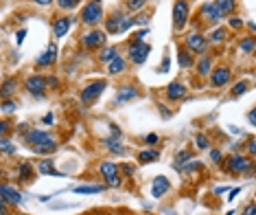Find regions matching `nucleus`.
<instances>
[{
    "label": "nucleus",
    "mask_w": 256,
    "mask_h": 215,
    "mask_svg": "<svg viewBox=\"0 0 256 215\" xmlns=\"http://www.w3.org/2000/svg\"><path fill=\"white\" fill-rule=\"evenodd\" d=\"M177 64H180V68L186 70V68H191V66H195V59L186 48H180V51H177Z\"/></svg>",
    "instance_id": "obj_25"
},
{
    "label": "nucleus",
    "mask_w": 256,
    "mask_h": 215,
    "mask_svg": "<svg viewBox=\"0 0 256 215\" xmlns=\"http://www.w3.org/2000/svg\"><path fill=\"white\" fill-rule=\"evenodd\" d=\"M105 88H108V81H105V79L90 81V84H86V86L81 88V92H79V101L83 103V106H90V103H94L99 97L103 95Z\"/></svg>",
    "instance_id": "obj_2"
},
{
    "label": "nucleus",
    "mask_w": 256,
    "mask_h": 215,
    "mask_svg": "<svg viewBox=\"0 0 256 215\" xmlns=\"http://www.w3.org/2000/svg\"><path fill=\"white\" fill-rule=\"evenodd\" d=\"M252 158L250 156H243V154H235L230 156V161L226 163V169L230 174H250L252 172Z\"/></svg>",
    "instance_id": "obj_8"
},
{
    "label": "nucleus",
    "mask_w": 256,
    "mask_h": 215,
    "mask_svg": "<svg viewBox=\"0 0 256 215\" xmlns=\"http://www.w3.org/2000/svg\"><path fill=\"white\" fill-rule=\"evenodd\" d=\"M186 90L188 88L182 84V81H171L169 86H166V99H171V101H180V99L186 97Z\"/></svg>",
    "instance_id": "obj_17"
},
{
    "label": "nucleus",
    "mask_w": 256,
    "mask_h": 215,
    "mask_svg": "<svg viewBox=\"0 0 256 215\" xmlns=\"http://www.w3.org/2000/svg\"><path fill=\"white\" fill-rule=\"evenodd\" d=\"M4 110V112H15V110H18V103L13 101V99H4L2 101V106H0Z\"/></svg>",
    "instance_id": "obj_39"
},
{
    "label": "nucleus",
    "mask_w": 256,
    "mask_h": 215,
    "mask_svg": "<svg viewBox=\"0 0 256 215\" xmlns=\"http://www.w3.org/2000/svg\"><path fill=\"white\" fill-rule=\"evenodd\" d=\"M210 161L219 163V161H221V152H219V150H210Z\"/></svg>",
    "instance_id": "obj_50"
},
{
    "label": "nucleus",
    "mask_w": 256,
    "mask_h": 215,
    "mask_svg": "<svg viewBox=\"0 0 256 215\" xmlns=\"http://www.w3.org/2000/svg\"><path fill=\"white\" fill-rule=\"evenodd\" d=\"M248 88H250L248 81H239V84L232 86V97H241V95H246Z\"/></svg>",
    "instance_id": "obj_36"
},
{
    "label": "nucleus",
    "mask_w": 256,
    "mask_h": 215,
    "mask_svg": "<svg viewBox=\"0 0 256 215\" xmlns=\"http://www.w3.org/2000/svg\"><path fill=\"white\" fill-rule=\"evenodd\" d=\"M199 15H202L204 22H208L210 26H217L221 22V15H219V11L215 9L213 2H204L202 9H199Z\"/></svg>",
    "instance_id": "obj_15"
},
{
    "label": "nucleus",
    "mask_w": 256,
    "mask_h": 215,
    "mask_svg": "<svg viewBox=\"0 0 256 215\" xmlns=\"http://www.w3.org/2000/svg\"><path fill=\"white\" fill-rule=\"evenodd\" d=\"M37 169H40V174H44V176H64L59 169H55L53 167V161H48V158H44V161H40V165H37Z\"/></svg>",
    "instance_id": "obj_27"
},
{
    "label": "nucleus",
    "mask_w": 256,
    "mask_h": 215,
    "mask_svg": "<svg viewBox=\"0 0 256 215\" xmlns=\"http://www.w3.org/2000/svg\"><path fill=\"white\" fill-rule=\"evenodd\" d=\"M191 161V152L188 150H182V152H177V156H175V163H173V167L177 169V172H180L182 167H184V165Z\"/></svg>",
    "instance_id": "obj_32"
},
{
    "label": "nucleus",
    "mask_w": 256,
    "mask_h": 215,
    "mask_svg": "<svg viewBox=\"0 0 256 215\" xmlns=\"http://www.w3.org/2000/svg\"><path fill=\"white\" fill-rule=\"evenodd\" d=\"M239 194H241V189H239V187H237V189H232V191H230V196H228V200H235V198H237Z\"/></svg>",
    "instance_id": "obj_55"
},
{
    "label": "nucleus",
    "mask_w": 256,
    "mask_h": 215,
    "mask_svg": "<svg viewBox=\"0 0 256 215\" xmlns=\"http://www.w3.org/2000/svg\"><path fill=\"white\" fill-rule=\"evenodd\" d=\"M169 68H171V55H164V59H162V64H160L158 73L164 75V73H169Z\"/></svg>",
    "instance_id": "obj_41"
},
{
    "label": "nucleus",
    "mask_w": 256,
    "mask_h": 215,
    "mask_svg": "<svg viewBox=\"0 0 256 215\" xmlns=\"http://www.w3.org/2000/svg\"><path fill=\"white\" fill-rule=\"evenodd\" d=\"M226 40H228V31L226 29H217L213 35H208V42H213V44H221Z\"/></svg>",
    "instance_id": "obj_34"
},
{
    "label": "nucleus",
    "mask_w": 256,
    "mask_h": 215,
    "mask_svg": "<svg viewBox=\"0 0 256 215\" xmlns=\"http://www.w3.org/2000/svg\"><path fill=\"white\" fill-rule=\"evenodd\" d=\"M0 196H2L4 200H7L9 205H13V207L22 205V191L18 189V187L9 185V183H0Z\"/></svg>",
    "instance_id": "obj_12"
},
{
    "label": "nucleus",
    "mask_w": 256,
    "mask_h": 215,
    "mask_svg": "<svg viewBox=\"0 0 256 215\" xmlns=\"http://www.w3.org/2000/svg\"><path fill=\"white\" fill-rule=\"evenodd\" d=\"M55 2H57V7L62 11H72V9L79 7L83 0H55Z\"/></svg>",
    "instance_id": "obj_33"
},
{
    "label": "nucleus",
    "mask_w": 256,
    "mask_h": 215,
    "mask_svg": "<svg viewBox=\"0 0 256 215\" xmlns=\"http://www.w3.org/2000/svg\"><path fill=\"white\" fill-rule=\"evenodd\" d=\"M195 143H197L199 150H208V147H210V143H208V139H206L204 134H197V136H195Z\"/></svg>",
    "instance_id": "obj_42"
},
{
    "label": "nucleus",
    "mask_w": 256,
    "mask_h": 215,
    "mask_svg": "<svg viewBox=\"0 0 256 215\" xmlns=\"http://www.w3.org/2000/svg\"><path fill=\"white\" fill-rule=\"evenodd\" d=\"M248 121H250V125H256V112H254V108L248 112Z\"/></svg>",
    "instance_id": "obj_51"
},
{
    "label": "nucleus",
    "mask_w": 256,
    "mask_h": 215,
    "mask_svg": "<svg viewBox=\"0 0 256 215\" xmlns=\"http://www.w3.org/2000/svg\"><path fill=\"white\" fill-rule=\"evenodd\" d=\"M241 215H256V207H254V200H250L248 205H246V209L241 211Z\"/></svg>",
    "instance_id": "obj_44"
},
{
    "label": "nucleus",
    "mask_w": 256,
    "mask_h": 215,
    "mask_svg": "<svg viewBox=\"0 0 256 215\" xmlns=\"http://www.w3.org/2000/svg\"><path fill=\"white\" fill-rule=\"evenodd\" d=\"M147 2H149V0H127L125 4H127V9L136 13V11H142L144 7H147Z\"/></svg>",
    "instance_id": "obj_35"
},
{
    "label": "nucleus",
    "mask_w": 256,
    "mask_h": 215,
    "mask_svg": "<svg viewBox=\"0 0 256 215\" xmlns=\"http://www.w3.org/2000/svg\"><path fill=\"white\" fill-rule=\"evenodd\" d=\"M55 150H57V143H51V145H40V147H33L31 152H35V154H53Z\"/></svg>",
    "instance_id": "obj_38"
},
{
    "label": "nucleus",
    "mask_w": 256,
    "mask_h": 215,
    "mask_svg": "<svg viewBox=\"0 0 256 215\" xmlns=\"http://www.w3.org/2000/svg\"><path fill=\"white\" fill-rule=\"evenodd\" d=\"M15 90H18V81L13 79V77H7V79L0 84V99H13L15 95Z\"/></svg>",
    "instance_id": "obj_20"
},
{
    "label": "nucleus",
    "mask_w": 256,
    "mask_h": 215,
    "mask_svg": "<svg viewBox=\"0 0 256 215\" xmlns=\"http://www.w3.org/2000/svg\"><path fill=\"white\" fill-rule=\"evenodd\" d=\"M158 108H160V112H162V117H164V119H169V117H171V112L166 110V106H162V103H160Z\"/></svg>",
    "instance_id": "obj_54"
},
{
    "label": "nucleus",
    "mask_w": 256,
    "mask_h": 215,
    "mask_svg": "<svg viewBox=\"0 0 256 215\" xmlns=\"http://www.w3.org/2000/svg\"><path fill=\"white\" fill-rule=\"evenodd\" d=\"M188 18H191V2H188V0H175V4H173V29L184 31V26L188 24Z\"/></svg>",
    "instance_id": "obj_3"
},
{
    "label": "nucleus",
    "mask_w": 256,
    "mask_h": 215,
    "mask_svg": "<svg viewBox=\"0 0 256 215\" xmlns=\"http://www.w3.org/2000/svg\"><path fill=\"white\" fill-rule=\"evenodd\" d=\"M0 152H4V154H15V145H13V143H11L9 139L0 136Z\"/></svg>",
    "instance_id": "obj_37"
},
{
    "label": "nucleus",
    "mask_w": 256,
    "mask_h": 215,
    "mask_svg": "<svg viewBox=\"0 0 256 215\" xmlns=\"http://www.w3.org/2000/svg\"><path fill=\"white\" fill-rule=\"evenodd\" d=\"M248 152H250V158H254V154H256V141L254 139H248Z\"/></svg>",
    "instance_id": "obj_47"
},
{
    "label": "nucleus",
    "mask_w": 256,
    "mask_h": 215,
    "mask_svg": "<svg viewBox=\"0 0 256 215\" xmlns=\"http://www.w3.org/2000/svg\"><path fill=\"white\" fill-rule=\"evenodd\" d=\"M103 147H105V150H110L112 154H121V156L125 154V147L121 145L119 139H114V136H108V139H103Z\"/></svg>",
    "instance_id": "obj_26"
},
{
    "label": "nucleus",
    "mask_w": 256,
    "mask_h": 215,
    "mask_svg": "<svg viewBox=\"0 0 256 215\" xmlns=\"http://www.w3.org/2000/svg\"><path fill=\"white\" fill-rule=\"evenodd\" d=\"M18 178L22 183H29V180H35V172H33V165L29 161H22L18 167Z\"/></svg>",
    "instance_id": "obj_22"
},
{
    "label": "nucleus",
    "mask_w": 256,
    "mask_h": 215,
    "mask_svg": "<svg viewBox=\"0 0 256 215\" xmlns=\"http://www.w3.org/2000/svg\"><path fill=\"white\" fill-rule=\"evenodd\" d=\"M232 79V70L228 68V66H219V68L210 70V84H213L215 88H224L230 84Z\"/></svg>",
    "instance_id": "obj_11"
},
{
    "label": "nucleus",
    "mask_w": 256,
    "mask_h": 215,
    "mask_svg": "<svg viewBox=\"0 0 256 215\" xmlns=\"http://www.w3.org/2000/svg\"><path fill=\"white\" fill-rule=\"evenodd\" d=\"M24 143H26L29 150H33V147L51 145V143H57V141H55V136L51 134V132H46V130H29L24 134Z\"/></svg>",
    "instance_id": "obj_6"
},
{
    "label": "nucleus",
    "mask_w": 256,
    "mask_h": 215,
    "mask_svg": "<svg viewBox=\"0 0 256 215\" xmlns=\"http://www.w3.org/2000/svg\"><path fill=\"white\" fill-rule=\"evenodd\" d=\"M197 75L199 77H206V75H210V70H213V57L210 55H202V59L197 62Z\"/></svg>",
    "instance_id": "obj_23"
},
{
    "label": "nucleus",
    "mask_w": 256,
    "mask_h": 215,
    "mask_svg": "<svg viewBox=\"0 0 256 215\" xmlns=\"http://www.w3.org/2000/svg\"><path fill=\"white\" fill-rule=\"evenodd\" d=\"M15 37H18V44H22V42H24V37H26V31H24V29H20Z\"/></svg>",
    "instance_id": "obj_53"
},
{
    "label": "nucleus",
    "mask_w": 256,
    "mask_h": 215,
    "mask_svg": "<svg viewBox=\"0 0 256 215\" xmlns=\"http://www.w3.org/2000/svg\"><path fill=\"white\" fill-rule=\"evenodd\" d=\"M169 189H171V180L166 178V176H155V178L151 180V196L155 198V200L164 198Z\"/></svg>",
    "instance_id": "obj_13"
},
{
    "label": "nucleus",
    "mask_w": 256,
    "mask_h": 215,
    "mask_svg": "<svg viewBox=\"0 0 256 215\" xmlns=\"http://www.w3.org/2000/svg\"><path fill=\"white\" fill-rule=\"evenodd\" d=\"M125 68H127V62L121 57V55H116L112 62L108 64V73L110 75H121V73H125Z\"/></svg>",
    "instance_id": "obj_24"
},
{
    "label": "nucleus",
    "mask_w": 256,
    "mask_h": 215,
    "mask_svg": "<svg viewBox=\"0 0 256 215\" xmlns=\"http://www.w3.org/2000/svg\"><path fill=\"white\" fill-rule=\"evenodd\" d=\"M31 2H35L37 7H51L55 0H31Z\"/></svg>",
    "instance_id": "obj_49"
},
{
    "label": "nucleus",
    "mask_w": 256,
    "mask_h": 215,
    "mask_svg": "<svg viewBox=\"0 0 256 215\" xmlns=\"http://www.w3.org/2000/svg\"><path fill=\"white\" fill-rule=\"evenodd\" d=\"M136 97H138V88L131 86V84H125V86L119 88V92H116L114 101H116V103H127V101H131V99H136Z\"/></svg>",
    "instance_id": "obj_19"
},
{
    "label": "nucleus",
    "mask_w": 256,
    "mask_h": 215,
    "mask_svg": "<svg viewBox=\"0 0 256 215\" xmlns=\"http://www.w3.org/2000/svg\"><path fill=\"white\" fill-rule=\"evenodd\" d=\"M7 213H9V202L0 196V215H7Z\"/></svg>",
    "instance_id": "obj_45"
},
{
    "label": "nucleus",
    "mask_w": 256,
    "mask_h": 215,
    "mask_svg": "<svg viewBox=\"0 0 256 215\" xmlns=\"http://www.w3.org/2000/svg\"><path fill=\"white\" fill-rule=\"evenodd\" d=\"M123 13L121 11H112V15L110 18H103V24H105V33H110V35H116V33H121V26H123Z\"/></svg>",
    "instance_id": "obj_14"
},
{
    "label": "nucleus",
    "mask_w": 256,
    "mask_h": 215,
    "mask_svg": "<svg viewBox=\"0 0 256 215\" xmlns=\"http://www.w3.org/2000/svg\"><path fill=\"white\" fill-rule=\"evenodd\" d=\"M24 86H26V90H29V95H33L35 99L46 97V90H48L46 77H42V75H31L29 79L24 81Z\"/></svg>",
    "instance_id": "obj_10"
},
{
    "label": "nucleus",
    "mask_w": 256,
    "mask_h": 215,
    "mask_svg": "<svg viewBox=\"0 0 256 215\" xmlns=\"http://www.w3.org/2000/svg\"><path fill=\"white\" fill-rule=\"evenodd\" d=\"M208 37L202 35V33H191V35L184 40V48L191 55H204L208 51Z\"/></svg>",
    "instance_id": "obj_7"
},
{
    "label": "nucleus",
    "mask_w": 256,
    "mask_h": 215,
    "mask_svg": "<svg viewBox=\"0 0 256 215\" xmlns=\"http://www.w3.org/2000/svg\"><path fill=\"white\" fill-rule=\"evenodd\" d=\"M103 18H105V13H103V2H101V0H90V2L83 4V9H81V22L86 26L97 29V26L103 22Z\"/></svg>",
    "instance_id": "obj_1"
},
{
    "label": "nucleus",
    "mask_w": 256,
    "mask_h": 215,
    "mask_svg": "<svg viewBox=\"0 0 256 215\" xmlns=\"http://www.w3.org/2000/svg\"><path fill=\"white\" fill-rule=\"evenodd\" d=\"M243 24H246V22H243L241 18H235V15H232L230 20H228V26H230V29H235V31L243 29Z\"/></svg>",
    "instance_id": "obj_40"
},
{
    "label": "nucleus",
    "mask_w": 256,
    "mask_h": 215,
    "mask_svg": "<svg viewBox=\"0 0 256 215\" xmlns=\"http://www.w3.org/2000/svg\"><path fill=\"white\" fill-rule=\"evenodd\" d=\"M53 119H55V117H53V114H51V112H48V114H44L42 123H44V125H51V123H53Z\"/></svg>",
    "instance_id": "obj_52"
},
{
    "label": "nucleus",
    "mask_w": 256,
    "mask_h": 215,
    "mask_svg": "<svg viewBox=\"0 0 256 215\" xmlns=\"http://www.w3.org/2000/svg\"><path fill=\"white\" fill-rule=\"evenodd\" d=\"M158 158H160V152H158V150H153V147H151V150H144V152L138 154V163H140V165L155 163Z\"/></svg>",
    "instance_id": "obj_28"
},
{
    "label": "nucleus",
    "mask_w": 256,
    "mask_h": 215,
    "mask_svg": "<svg viewBox=\"0 0 256 215\" xmlns=\"http://www.w3.org/2000/svg\"><path fill=\"white\" fill-rule=\"evenodd\" d=\"M55 59H57V46H55V44H48L46 51L35 59V66L37 68H48V66L55 64Z\"/></svg>",
    "instance_id": "obj_16"
},
{
    "label": "nucleus",
    "mask_w": 256,
    "mask_h": 215,
    "mask_svg": "<svg viewBox=\"0 0 256 215\" xmlns=\"http://www.w3.org/2000/svg\"><path fill=\"white\" fill-rule=\"evenodd\" d=\"M121 172H123L125 176H133L136 169H133V165H123V167H121Z\"/></svg>",
    "instance_id": "obj_48"
},
{
    "label": "nucleus",
    "mask_w": 256,
    "mask_h": 215,
    "mask_svg": "<svg viewBox=\"0 0 256 215\" xmlns=\"http://www.w3.org/2000/svg\"><path fill=\"white\" fill-rule=\"evenodd\" d=\"M116 55H119V46H108V48H103V51H101V55H99V62H101V64H110Z\"/></svg>",
    "instance_id": "obj_31"
},
{
    "label": "nucleus",
    "mask_w": 256,
    "mask_h": 215,
    "mask_svg": "<svg viewBox=\"0 0 256 215\" xmlns=\"http://www.w3.org/2000/svg\"><path fill=\"white\" fill-rule=\"evenodd\" d=\"M70 29H72V18H70V15H62V18H55V24H53L55 37H66Z\"/></svg>",
    "instance_id": "obj_18"
},
{
    "label": "nucleus",
    "mask_w": 256,
    "mask_h": 215,
    "mask_svg": "<svg viewBox=\"0 0 256 215\" xmlns=\"http://www.w3.org/2000/svg\"><path fill=\"white\" fill-rule=\"evenodd\" d=\"M72 191L75 194H101V191H105V185H79Z\"/></svg>",
    "instance_id": "obj_29"
},
{
    "label": "nucleus",
    "mask_w": 256,
    "mask_h": 215,
    "mask_svg": "<svg viewBox=\"0 0 256 215\" xmlns=\"http://www.w3.org/2000/svg\"><path fill=\"white\" fill-rule=\"evenodd\" d=\"M99 174H101L105 187H121V167L112 161H105L99 165Z\"/></svg>",
    "instance_id": "obj_4"
},
{
    "label": "nucleus",
    "mask_w": 256,
    "mask_h": 215,
    "mask_svg": "<svg viewBox=\"0 0 256 215\" xmlns=\"http://www.w3.org/2000/svg\"><path fill=\"white\" fill-rule=\"evenodd\" d=\"M254 46H256L254 35H248V37H243V40L239 42V51L246 53V55H254Z\"/></svg>",
    "instance_id": "obj_30"
},
{
    "label": "nucleus",
    "mask_w": 256,
    "mask_h": 215,
    "mask_svg": "<svg viewBox=\"0 0 256 215\" xmlns=\"http://www.w3.org/2000/svg\"><path fill=\"white\" fill-rule=\"evenodd\" d=\"M105 40H108V33L101 29H92L86 35H81V46L88 48V51H97V48H101L105 44Z\"/></svg>",
    "instance_id": "obj_9"
},
{
    "label": "nucleus",
    "mask_w": 256,
    "mask_h": 215,
    "mask_svg": "<svg viewBox=\"0 0 256 215\" xmlns=\"http://www.w3.org/2000/svg\"><path fill=\"white\" fill-rule=\"evenodd\" d=\"M144 143H147V145H155V143H158V134H155V132H153V134H147V136H144Z\"/></svg>",
    "instance_id": "obj_46"
},
{
    "label": "nucleus",
    "mask_w": 256,
    "mask_h": 215,
    "mask_svg": "<svg viewBox=\"0 0 256 215\" xmlns=\"http://www.w3.org/2000/svg\"><path fill=\"white\" fill-rule=\"evenodd\" d=\"M149 53H151V46H149L144 40H131L129 42V51H127V55H129V62L140 66L147 62Z\"/></svg>",
    "instance_id": "obj_5"
},
{
    "label": "nucleus",
    "mask_w": 256,
    "mask_h": 215,
    "mask_svg": "<svg viewBox=\"0 0 256 215\" xmlns=\"http://www.w3.org/2000/svg\"><path fill=\"white\" fill-rule=\"evenodd\" d=\"M9 130H11V123L7 119H0V136H4V134H9Z\"/></svg>",
    "instance_id": "obj_43"
},
{
    "label": "nucleus",
    "mask_w": 256,
    "mask_h": 215,
    "mask_svg": "<svg viewBox=\"0 0 256 215\" xmlns=\"http://www.w3.org/2000/svg\"><path fill=\"white\" fill-rule=\"evenodd\" d=\"M215 9L217 11H219V15H221V18H224V15H232V13H235V11H237V0H215Z\"/></svg>",
    "instance_id": "obj_21"
},
{
    "label": "nucleus",
    "mask_w": 256,
    "mask_h": 215,
    "mask_svg": "<svg viewBox=\"0 0 256 215\" xmlns=\"http://www.w3.org/2000/svg\"><path fill=\"white\" fill-rule=\"evenodd\" d=\"M171 215H175V213H171Z\"/></svg>",
    "instance_id": "obj_56"
}]
</instances>
